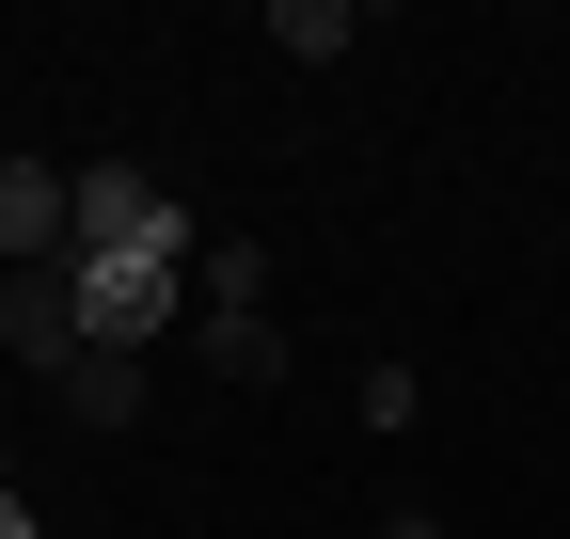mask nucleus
Here are the masks:
<instances>
[{"instance_id": "f257e3e1", "label": "nucleus", "mask_w": 570, "mask_h": 539, "mask_svg": "<svg viewBox=\"0 0 570 539\" xmlns=\"http://www.w3.org/2000/svg\"><path fill=\"white\" fill-rule=\"evenodd\" d=\"M127 254H206V223L175 207L159 175L96 159V175H80V254H63V270H127Z\"/></svg>"}, {"instance_id": "f03ea898", "label": "nucleus", "mask_w": 570, "mask_h": 539, "mask_svg": "<svg viewBox=\"0 0 570 539\" xmlns=\"http://www.w3.org/2000/svg\"><path fill=\"white\" fill-rule=\"evenodd\" d=\"M206 254H127V270H80V333L96 350H159L175 317H206V286H190Z\"/></svg>"}, {"instance_id": "7ed1b4c3", "label": "nucleus", "mask_w": 570, "mask_h": 539, "mask_svg": "<svg viewBox=\"0 0 570 539\" xmlns=\"http://www.w3.org/2000/svg\"><path fill=\"white\" fill-rule=\"evenodd\" d=\"M63 254H80V175L0 159V270H63Z\"/></svg>"}, {"instance_id": "20e7f679", "label": "nucleus", "mask_w": 570, "mask_h": 539, "mask_svg": "<svg viewBox=\"0 0 570 539\" xmlns=\"http://www.w3.org/2000/svg\"><path fill=\"white\" fill-rule=\"evenodd\" d=\"M0 350H17V365H80L96 350V333H80V270H0Z\"/></svg>"}, {"instance_id": "39448f33", "label": "nucleus", "mask_w": 570, "mask_h": 539, "mask_svg": "<svg viewBox=\"0 0 570 539\" xmlns=\"http://www.w3.org/2000/svg\"><path fill=\"white\" fill-rule=\"evenodd\" d=\"M63 413L80 429H142V350H80L63 365Z\"/></svg>"}, {"instance_id": "423d86ee", "label": "nucleus", "mask_w": 570, "mask_h": 539, "mask_svg": "<svg viewBox=\"0 0 570 539\" xmlns=\"http://www.w3.org/2000/svg\"><path fill=\"white\" fill-rule=\"evenodd\" d=\"M269 48H285V63H348L365 17H348V0H269Z\"/></svg>"}, {"instance_id": "0eeeda50", "label": "nucleus", "mask_w": 570, "mask_h": 539, "mask_svg": "<svg viewBox=\"0 0 570 539\" xmlns=\"http://www.w3.org/2000/svg\"><path fill=\"white\" fill-rule=\"evenodd\" d=\"M206 317H269V238H206Z\"/></svg>"}, {"instance_id": "6e6552de", "label": "nucleus", "mask_w": 570, "mask_h": 539, "mask_svg": "<svg viewBox=\"0 0 570 539\" xmlns=\"http://www.w3.org/2000/svg\"><path fill=\"white\" fill-rule=\"evenodd\" d=\"M206 365L223 381H285V317H206Z\"/></svg>"}, {"instance_id": "1a4fd4ad", "label": "nucleus", "mask_w": 570, "mask_h": 539, "mask_svg": "<svg viewBox=\"0 0 570 539\" xmlns=\"http://www.w3.org/2000/svg\"><path fill=\"white\" fill-rule=\"evenodd\" d=\"M381 539H444V523H428V508H381Z\"/></svg>"}, {"instance_id": "9d476101", "label": "nucleus", "mask_w": 570, "mask_h": 539, "mask_svg": "<svg viewBox=\"0 0 570 539\" xmlns=\"http://www.w3.org/2000/svg\"><path fill=\"white\" fill-rule=\"evenodd\" d=\"M0 539H48V523H32V508H17V492H0Z\"/></svg>"}]
</instances>
